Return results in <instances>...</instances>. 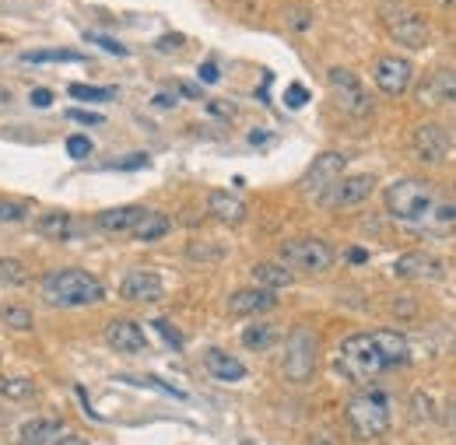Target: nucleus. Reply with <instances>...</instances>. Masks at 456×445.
Here are the masks:
<instances>
[{
	"label": "nucleus",
	"mask_w": 456,
	"mask_h": 445,
	"mask_svg": "<svg viewBox=\"0 0 456 445\" xmlns=\"http://www.w3.org/2000/svg\"><path fill=\"white\" fill-rule=\"evenodd\" d=\"M25 222V204H14V200H4L0 197V224H18Z\"/></svg>",
	"instance_id": "obj_32"
},
{
	"label": "nucleus",
	"mask_w": 456,
	"mask_h": 445,
	"mask_svg": "<svg viewBox=\"0 0 456 445\" xmlns=\"http://www.w3.org/2000/svg\"><path fill=\"white\" fill-rule=\"evenodd\" d=\"M320 361V336L309 327H295L285 336V354H281V372L288 383H309Z\"/></svg>",
	"instance_id": "obj_6"
},
{
	"label": "nucleus",
	"mask_w": 456,
	"mask_h": 445,
	"mask_svg": "<svg viewBox=\"0 0 456 445\" xmlns=\"http://www.w3.org/2000/svg\"><path fill=\"white\" fill-rule=\"evenodd\" d=\"M25 63H85V53H70V50H36V53H21Z\"/></svg>",
	"instance_id": "obj_30"
},
{
	"label": "nucleus",
	"mask_w": 456,
	"mask_h": 445,
	"mask_svg": "<svg viewBox=\"0 0 456 445\" xmlns=\"http://www.w3.org/2000/svg\"><path fill=\"white\" fill-rule=\"evenodd\" d=\"M394 274L403 280H439L446 274V263L428 253H403L394 263Z\"/></svg>",
	"instance_id": "obj_15"
},
{
	"label": "nucleus",
	"mask_w": 456,
	"mask_h": 445,
	"mask_svg": "<svg viewBox=\"0 0 456 445\" xmlns=\"http://www.w3.org/2000/svg\"><path fill=\"white\" fill-rule=\"evenodd\" d=\"M278 327L274 323H253V327H246V334H242V344L249 347V351H267V347H274L278 344Z\"/></svg>",
	"instance_id": "obj_26"
},
{
	"label": "nucleus",
	"mask_w": 456,
	"mask_h": 445,
	"mask_svg": "<svg viewBox=\"0 0 456 445\" xmlns=\"http://www.w3.org/2000/svg\"><path fill=\"white\" fill-rule=\"evenodd\" d=\"M67 435H70V428L60 417H32V421L21 425L18 445H57Z\"/></svg>",
	"instance_id": "obj_18"
},
{
	"label": "nucleus",
	"mask_w": 456,
	"mask_h": 445,
	"mask_svg": "<svg viewBox=\"0 0 456 445\" xmlns=\"http://www.w3.org/2000/svg\"><path fill=\"white\" fill-rule=\"evenodd\" d=\"M175 46H183V36H166V39H159V50H175Z\"/></svg>",
	"instance_id": "obj_42"
},
{
	"label": "nucleus",
	"mask_w": 456,
	"mask_h": 445,
	"mask_svg": "<svg viewBox=\"0 0 456 445\" xmlns=\"http://www.w3.org/2000/svg\"><path fill=\"white\" fill-rule=\"evenodd\" d=\"M372 77H376V88L383 95H403L411 88V77H414V67L403 60V56H379L376 67H372Z\"/></svg>",
	"instance_id": "obj_11"
},
{
	"label": "nucleus",
	"mask_w": 456,
	"mask_h": 445,
	"mask_svg": "<svg viewBox=\"0 0 456 445\" xmlns=\"http://www.w3.org/2000/svg\"><path fill=\"white\" fill-rule=\"evenodd\" d=\"M347 260H351V263H365V260H369V253H365V249H358V246H354V249H351V253H347Z\"/></svg>",
	"instance_id": "obj_45"
},
{
	"label": "nucleus",
	"mask_w": 456,
	"mask_h": 445,
	"mask_svg": "<svg viewBox=\"0 0 456 445\" xmlns=\"http://www.w3.org/2000/svg\"><path fill=\"white\" fill-rule=\"evenodd\" d=\"M28 99H32V106H53V92L50 88H36Z\"/></svg>",
	"instance_id": "obj_39"
},
{
	"label": "nucleus",
	"mask_w": 456,
	"mask_h": 445,
	"mask_svg": "<svg viewBox=\"0 0 456 445\" xmlns=\"http://www.w3.org/2000/svg\"><path fill=\"white\" fill-rule=\"evenodd\" d=\"M67 155H70V158H88V155H92V141L81 137V134L67 137Z\"/></svg>",
	"instance_id": "obj_34"
},
{
	"label": "nucleus",
	"mask_w": 456,
	"mask_h": 445,
	"mask_svg": "<svg viewBox=\"0 0 456 445\" xmlns=\"http://www.w3.org/2000/svg\"><path fill=\"white\" fill-rule=\"evenodd\" d=\"M376 186H379V179L372 175V172H362V175H344L341 182L320 200L323 207H358L362 200H369L372 193H376Z\"/></svg>",
	"instance_id": "obj_10"
},
{
	"label": "nucleus",
	"mask_w": 456,
	"mask_h": 445,
	"mask_svg": "<svg viewBox=\"0 0 456 445\" xmlns=\"http://www.w3.org/2000/svg\"><path fill=\"white\" fill-rule=\"evenodd\" d=\"M85 39H88V43H95L99 50H106V53L126 56V46H123V43H116V39H110V36H99V32H85Z\"/></svg>",
	"instance_id": "obj_33"
},
{
	"label": "nucleus",
	"mask_w": 456,
	"mask_h": 445,
	"mask_svg": "<svg viewBox=\"0 0 456 445\" xmlns=\"http://www.w3.org/2000/svg\"><path fill=\"white\" fill-rule=\"evenodd\" d=\"M57 445H92L88 439H81V435H67V439H60Z\"/></svg>",
	"instance_id": "obj_46"
},
{
	"label": "nucleus",
	"mask_w": 456,
	"mask_h": 445,
	"mask_svg": "<svg viewBox=\"0 0 456 445\" xmlns=\"http://www.w3.org/2000/svg\"><path fill=\"white\" fill-rule=\"evenodd\" d=\"M253 278H256L260 287H267V291H281V287H291V284H295V271H288L285 263L264 260V263L253 267Z\"/></svg>",
	"instance_id": "obj_23"
},
{
	"label": "nucleus",
	"mask_w": 456,
	"mask_h": 445,
	"mask_svg": "<svg viewBox=\"0 0 456 445\" xmlns=\"http://www.w3.org/2000/svg\"><path fill=\"white\" fill-rule=\"evenodd\" d=\"M169 231H172V218H169V214L148 211V214H144V222L137 224L134 239H141V242H159V239H166Z\"/></svg>",
	"instance_id": "obj_25"
},
{
	"label": "nucleus",
	"mask_w": 456,
	"mask_h": 445,
	"mask_svg": "<svg viewBox=\"0 0 456 445\" xmlns=\"http://www.w3.org/2000/svg\"><path fill=\"white\" fill-rule=\"evenodd\" d=\"M274 305H278V295L260 287V284L256 287H239V291L228 295V312L232 316H264Z\"/></svg>",
	"instance_id": "obj_14"
},
{
	"label": "nucleus",
	"mask_w": 456,
	"mask_h": 445,
	"mask_svg": "<svg viewBox=\"0 0 456 445\" xmlns=\"http://www.w3.org/2000/svg\"><path fill=\"white\" fill-rule=\"evenodd\" d=\"M344 417H347L351 432H354L358 439H365V442L387 435V428H390V392L376 390V386L358 390L347 400Z\"/></svg>",
	"instance_id": "obj_3"
},
{
	"label": "nucleus",
	"mask_w": 456,
	"mask_h": 445,
	"mask_svg": "<svg viewBox=\"0 0 456 445\" xmlns=\"http://www.w3.org/2000/svg\"><path fill=\"white\" fill-rule=\"evenodd\" d=\"M341 372L347 379H354V383H369V379H376L379 372H387V361H383V354H379V344H376V336L372 330L369 334H351L341 340Z\"/></svg>",
	"instance_id": "obj_4"
},
{
	"label": "nucleus",
	"mask_w": 456,
	"mask_h": 445,
	"mask_svg": "<svg viewBox=\"0 0 456 445\" xmlns=\"http://www.w3.org/2000/svg\"><path fill=\"white\" fill-rule=\"evenodd\" d=\"M39 235L43 239H50V242H67V239H74L77 235V222L70 218V214H63V211H50V214H43L39 222Z\"/></svg>",
	"instance_id": "obj_22"
},
{
	"label": "nucleus",
	"mask_w": 456,
	"mask_h": 445,
	"mask_svg": "<svg viewBox=\"0 0 456 445\" xmlns=\"http://www.w3.org/2000/svg\"><path fill=\"white\" fill-rule=\"evenodd\" d=\"M446 4H453V0H446Z\"/></svg>",
	"instance_id": "obj_49"
},
{
	"label": "nucleus",
	"mask_w": 456,
	"mask_h": 445,
	"mask_svg": "<svg viewBox=\"0 0 456 445\" xmlns=\"http://www.w3.org/2000/svg\"><path fill=\"white\" fill-rule=\"evenodd\" d=\"M309 102V88H302V85H291L285 92V106L288 109H302Z\"/></svg>",
	"instance_id": "obj_35"
},
{
	"label": "nucleus",
	"mask_w": 456,
	"mask_h": 445,
	"mask_svg": "<svg viewBox=\"0 0 456 445\" xmlns=\"http://www.w3.org/2000/svg\"><path fill=\"white\" fill-rule=\"evenodd\" d=\"M151 327H155V330H159V334L166 336V344H169V347H183V336H179V330H175V327H172L169 320H155V323H151Z\"/></svg>",
	"instance_id": "obj_36"
},
{
	"label": "nucleus",
	"mask_w": 456,
	"mask_h": 445,
	"mask_svg": "<svg viewBox=\"0 0 456 445\" xmlns=\"http://www.w3.org/2000/svg\"><path fill=\"white\" fill-rule=\"evenodd\" d=\"M379 18H383V28H387V36L394 43L407 46V50L428 46V18L421 11H414V7H407L403 0H387L379 7Z\"/></svg>",
	"instance_id": "obj_5"
},
{
	"label": "nucleus",
	"mask_w": 456,
	"mask_h": 445,
	"mask_svg": "<svg viewBox=\"0 0 456 445\" xmlns=\"http://www.w3.org/2000/svg\"><path fill=\"white\" fill-rule=\"evenodd\" d=\"M0 323L11 327L14 334H28L32 330V312L25 305H18V302H4L0 305Z\"/></svg>",
	"instance_id": "obj_27"
},
{
	"label": "nucleus",
	"mask_w": 456,
	"mask_h": 445,
	"mask_svg": "<svg viewBox=\"0 0 456 445\" xmlns=\"http://www.w3.org/2000/svg\"><path fill=\"white\" fill-rule=\"evenodd\" d=\"M155 106H172V95H155Z\"/></svg>",
	"instance_id": "obj_47"
},
{
	"label": "nucleus",
	"mask_w": 456,
	"mask_h": 445,
	"mask_svg": "<svg viewBox=\"0 0 456 445\" xmlns=\"http://www.w3.org/2000/svg\"><path fill=\"white\" fill-rule=\"evenodd\" d=\"M28 267L18 260V256H0V284H11V287H21L28 284Z\"/></svg>",
	"instance_id": "obj_28"
},
{
	"label": "nucleus",
	"mask_w": 456,
	"mask_h": 445,
	"mask_svg": "<svg viewBox=\"0 0 456 445\" xmlns=\"http://www.w3.org/2000/svg\"><path fill=\"white\" fill-rule=\"evenodd\" d=\"M372 336L379 344V354H383L387 368H400V365L411 361V344H407L403 334H397V330H372Z\"/></svg>",
	"instance_id": "obj_21"
},
{
	"label": "nucleus",
	"mask_w": 456,
	"mask_h": 445,
	"mask_svg": "<svg viewBox=\"0 0 456 445\" xmlns=\"http://www.w3.org/2000/svg\"><path fill=\"white\" fill-rule=\"evenodd\" d=\"M67 116L70 119H77V123H88V126H99L106 116L102 112H85V109H67Z\"/></svg>",
	"instance_id": "obj_37"
},
{
	"label": "nucleus",
	"mask_w": 456,
	"mask_h": 445,
	"mask_svg": "<svg viewBox=\"0 0 456 445\" xmlns=\"http://www.w3.org/2000/svg\"><path fill=\"white\" fill-rule=\"evenodd\" d=\"M428 85H432L436 99H443V102H456V67H443V70H436Z\"/></svg>",
	"instance_id": "obj_29"
},
{
	"label": "nucleus",
	"mask_w": 456,
	"mask_h": 445,
	"mask_svg": "<svg viewBox=\"0 0 456 445\" xmlns=\"http://www.w3.org/2000/svg\"><path fill=\"white\" fill-rule=\"evenodd\" d=\"M327 81H330V92H334L338 106H341L347 116H365V112L372 109V102H369V95H365V88H362V81H358L354 70H347V67H330Z\"/></svg>",
	"instance_id": "obj_8"
},
{
	"label": "nucleus",
	"mask_w": 456,
	"mask_h": 445,
	"mask_svg": "<svg viewBox=\"0 0 456 445\" xmlns=\"http://www.w3.org/2000/svg\"><path fill=\"white\" fill-rule=\"evenodd\" d=\"M200 81L204 85H215L218 81V63H200Z\"/></svg>",
	"instance_id": "obj_40"
},
{
	"label": "nucleus",
	"mask_w": 456,
	"mask_h": 445,
	"mask_svg": "<svg viewBox=\"0 0 456 445\" xmlns=\"http://www.w3.org/2000/svg\"><path fill=\"white\" fill-rule=\"evenodd\" d=\"M338 253L330 242L316 239V235H302L281 246V263L295 274H327L334 267Z\"/></svg>",
	"instance_id": "obj_7"
},
{
	"label": "nucleus",
	"mask_w": 456,
	"mask_h": 445,
	"mask_svg": "<svg viewBox=\"0 0 456 445\" xmlns=\"http://www.w3.org/2000/svg\"><path fill=\"white\" fill-rule=\"evenodd\" d=\"M411 148H414V158H418V162L439 166V162L450 155V134H446L439 123H421V126L414 130Z\"/></svg>",
	"instance_id": "obj_12"
},
{
	"label": "nucleus",
	"mask_w": 456,
	"mask_h": 445,
	"mask_svg": "<svg viewBox=\"0 0 456 445\" xmlns=\"http://www.w3.org/2000/svg\"><path fill=\"white\" fill-rule=\"evenodd\" d=\"M204 368H208V376L218 379V383H239V379H246V365L235 361V358H232L228 351H222V347L204 351Z\"/></svg>",
	"instance_id": "obj_19"
},
{
	"label": "nucleus",
	"mask_w": 456,
	"mask_h": 445,
	"mask_svg": "<svg viewBox=\"0 0 456 445\" xmlns=\"http://www.w3.org/2000/svg\"><path fill=\"white\" fill-rule=\"evenodd\" d=\"M119 295L126 302H144L148 305V302H159L166 295V284H162V274H155V271H130L119 280Z\"/></svg>",
	"instance_id": "obj_13"
},
{
	"label": "nucleus",
	"mask_w": 456,
	"mask_h": 445,
	"mask_svg": "<svg viewBox=\"0 0 456 445\" xmlns=\"http://www.w3.org/2000/svg\"><path fill=\"white\" fill-rule=\"evenodd\" d=\"M208 211L218 218L222 224H242L246 222V200L228 193V190H215L208 197Z\"/></svg>",
	"instance_id": "obj_20"
},
{
	"label": "nucleus",
	"mask_w": 456,
	"mask_h": 445,
	"mask_svg": "<svg viewBox=\"0 0 456 445\" xmlns=\"http://www.w3.org/2000/svg\"><path fill=\"white\" fill-rule=\"evenodd\" d=\"M383 204L390 211V218H397L403 228L418 231V235H450L456 222V207L443 200V193L425 182V179H397L394 186H387Z\"/></svg>",
	"instance_id": "obj_1"
},
{
	"label": "nucleus",
	"mask_w": 456,
	"mask_h": 445,
	"mask_svg": "<svg viewBox=\"0 0 456 445\" xmlns=\"http://www.w3.org/2000/svg\"><path fill=\"white\" fill-rule=\"evenodd\" d=\"M288 21H295V25H291L295 32H305V28H309V14H305V11H288Z\"/></svg>",
	"instance_id": "obj_38"
},
{
	"label": "nucleus",
	"mask_w": 456,
	"mask_h": 445,
	"mask_svg": "<svg viewBox=\"0 0 456 445\" xmlns=\"http://www.w3.org/2000/svg\"><path fill=\"white\" fill-rule=\"evenodd\" d=\"M179 95H186V99H200V88H197V85H179Z\"/></svg>",
	"instance_id": "obj_44"
},
{
	"label": "nucleus",
	"mask_w": 456,
	"mask_h": 445,
	"mask_svg": "<svg viewBox=\"0 0 456 445\" xmlns=\"http://www.w3.org/2000/svg\"><path fill=\"white\" fill-rule=\"evenodd\" d=\"M39 298L50 309H85L106 298V284L81 267H63L39 280Z\"/></svg>",
	"instance_id": "obj_2"
},
{
	"label": "nucleus",
	"mask_w": 456,
	"mask_h": 445,
	"mask_svg": "<svg viewBox=\"0 0 456 445\" xmlns=\"http://www.w3.org/2000/svg\"><path fill=\"white\" fill-rule=\"evenodd\" d=\"M144 214H148V207H141V204L110 207V211H102V214L95 218V228L106 231V235H134L137 224L144 222Z\"/></svg>",
	"instance_id": "obj_17"
},
{
	"label": "nucleus",
	"mask_w": 456,
	"mask_h": 445,
	"mask_svg": "<svg viewBox=\"0 0 456 445\" xmlns=\"http://www.w3.org/2000/svg\"><path fill=\"white\" fill-rule=\"evenodd\" d=\"M344 155H338V151H327V155H320L313 166L305 168V175H302V186L316 197V200H323L338 182L344 179Z\"/></svg>",
	"instance_id": "obj_9"
},
{
	"label": "nucleus",
	"mask_w": 456,
	"mask_h": 445,
	"mask_svg": "<svg viewBox=\"0 0 456 445\" xmlns=\"http://www.w3.org/2000/svg\"><path fill=\"white\" fill-rule=\"evenodd\" d=\"M208 109H211V116H222V119H232V106H228V102H211Z\"/></svg>",
	"instance_id": "obj_41"
},
{
	"label": "nucleus",
	"mask_w": 456,
	"mask_h": 445,
	"mask_svg": "<svg viewBox=\"0 0 456 445\" xmlns=\"http://www.w3.org/2000/svg\"><path fill=\"white\" fill-rule=\"evenodd\" d=\"M450 425L456 428V403H453V410H450Z\"/></svg>",
	"instance_id": "obj_48"
},
{
	"label": "nucleus",
	"mask_w": 456,
	"mask_h": 445,
	"mask_svg": "<svg viewBox=\"0 0 456 445\" xmlns=\"http://www.w3.org/2000/svg\"><path fill=\"white\" fill-rule=\"evenodd\" d=\"M106 344L116 354H141L148 347V336L141 330V323H134V320H113V323H106Z\"/></svg>",
	"instance_id": "obj_16"
},
{
	"label": "nucleus",
	"mask_w": 456,
	"mask_h": 445,
	"mask_svg": "<svg viewBox=\"0 0 456 445\" xmlns=\"http://www.w3.org/2000/svg\"><path fill=\"white\" fill-rule=\"evenodd\" d=\"M0 396L11 403H32L39 396V386L28 376H11V379H0Z\"/></svg>",
	"instance_id": "obj_24"
},
{
	"label": "nucleus",
	"mask_w": 456,
	"mask_h": 445,
	"mask_svg": "<svg viewBox=\"0 0 456 445\" xmlns=\"http://www.w3.org/2000/svg\"><path fill=\"white\" fill-rule=\"evenodd\" d=\"M70 99L77 102H110L116 99L113 88H92V85H70Z\"/></svg>",
	"instance_id": "obj_31"
},
{
	"label": "nucleus",
	"mask_w": 456,
	"mask_h": 445,
	"mask_svg": "<svg viewBox=\"0 0 456 445\" xmlns=\"http://www.w3.org/2000/svg\"><path fill=\"white\" fill-rule=\"evenodd\" d=\"M144 162H148L144 155H134V158H123V162H119V168H141Z\"/></svg>",
	"instance_id": "obj_43"
}]
</instances>
